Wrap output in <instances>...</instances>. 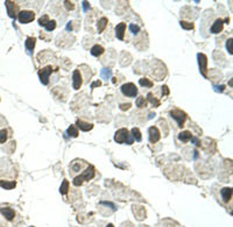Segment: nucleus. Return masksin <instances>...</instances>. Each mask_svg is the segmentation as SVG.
Listing matches in <instances>:
<instances>
[{"mask_svg": "<svg viewBox=\"0 0 233 227\" xmlns=\"http://www.w3.org/2000/svg\"><path fill=\"white\" fill-rule=\"evenodd\" d=\"M170 116L177 121V124H178L180 127L184 126V122L187 120V114L183 111H181L178 108H175L173 111H170Z\"/></svg>", "mask_w": 233, "mask_h": 227, "instance_id": "5", "label": "nucleus"}, {"mask_svg": "<svg viewBox=\"0 0 233 227\" xmlns=\"http://www.w3.org/2000/svg\"><path fill=\"white\" fill-rule=\"evenodd\" d=\"M214 87V91L217 92H223L225 90V86L224 85H219V86H213Z\"/></svg>", "mask_w": 233, "mask_h": 227, "instance_id": "41", "label": "nucleus"}, {"mask_svg": "<svg viewBox=\"0 0 233 227\" xmlns=\"http://www.w3.org/2000/svg\"><path fill=\"white\" fill-rule=\"evenodd\" d=\"M125 32H126V24L125 22H120L116 26V39H119L120 41L124 40L125 36Z\"/></svg>", "mask_w": 233, "mask_h": 227, "instance_id": "10", "label": "nucleus"}, {"mask_svg": "<svg viewBox=\"0 0 233 227\" xmlns=\"http://www.w3.org/2000/svg\"><path fill=\"white\" fill-rule=\"evenodd\" d=\"M181 27L183 29H185V30H191V29H194V24L192 22H188V21H181Z\"/></svg>", "mask_w": 233, "mask_h": 227, "instance_id": "28", "label": "nucleus"}, {"mask_svg": "<svg viewBox=\"0 0 233 227\" xmlns=\"http://www.w3.org/2000/svg\"><path fill=\"white\" fill-rule=\"evenodd\" d=\"M35 42H36V39H35V37H27V40H26L24 47H26V49L28 50L29 53H32V50L34 49Z\"/></svg>", "mask_w": 233, "mask_h": 227, "instance_id": "19", "label": "nucleus"}, {"mask_svg": "<svg viewBox=\"0 0 233 227\" xmlns=\"http://www.w3.org/2000/svg\"><path fill=\"white\" fill-rule=\"evenodd\" d=\"M148 133H149V141H151L152 143H156V142L161 139L160 131L156 128L155 126H152V127H149Z\"/></svg>", "mask_w": 233, "mask_h": 227, "instance_id": "9", "label": "nucleus"}, {"mask_svg": "<svg viewBox=\"0 0 233 227\" xmlns=\"http://www.w3.org/2000/svg\"><path fill=\"white\" fill-rule=\"evenodd\" d=\"M130 108H131V104H130V103L121 104V105H120V110H121V111H127V110H130Z\"/></svg>", "mask_w": 233, "mask_h": 227, "instance_id": "37", "label": "nucleus"}, {"mask_svg": "<svg viewBox=\"0 0 233 227\" xmlns=\"http://www.w3.org/2000/svg\"><path fill=\"white\" fill-rule=\"evenodd\" d=\"M76 125H77V127H79V129H81V131H83V132H89V131H91V129L93 128L92 124L86 122V121H83V120H77Z\"/></svg>", "mask_w": 233, "mask_h": 227, "instance_id": "14", "label": "nucleus"}, {"mask_svg": "<svg viewBox=\"0 0 233 227\" xmlns=\"http://www.w3.org/2000/svg\"><path fill=\"white\" fill-rule=\"evenodd\" d=\"M106 227H114V226H113V225H112V224H108V225H107Z\"/></svg>", "mask_w": 233, "mask_h": 227, "instance_id": "44", "label": "nucleus"}, {"mask_svg": "<svg viewBox=\"0 0 233 227\" xmlns=\"http://www.w3.org/2000/svg\"><path fill=\"white\" fill-rule=\"evenodd\" d=\"M100 205H105V206H108V207L112 208V211H116V205L113 203H111V202H105V200H103V202H100Z\"/></svg>", "mask_w": 233, "mask_h": 227, "instance_id": "35", "label": "nucleus"}, {"mask_svg": "<svg viewBox=\"0 0 233 227\" xmlns=\"http://www.w3.org/2000/svg\"><path fill=\"white\" fill-rule=\"evenodd\" d=\"M67 30H73V22L70 21V22H68V24H67Z\"/></svg>", "mask_w": 233, "mask_h": 227, "instance_id": "43", "label": "nucleus"}, {"mask_svg": "<svg viewBox=\"0 0 233 227\" xmlns=\"http://www.w3.org/2000/svg\"><path fill=\"white\" fill-rule=\"evenodd\" d=\"M220 196H222V199L223 202L225 203H228L231 198H232V189L231 188H223L220 190Z\"/></svg>", "mask_w": 233, "mask_h": 227, "instance_id": "13", "label": "nucleus"}, {"mask_svg": "<svg viewBox=\"0 0 233 227\" xmlns=\"http://www.w3.org/2000/svg\"><path fill=\"white\" fill-rule=\"evenodd\" d=\"M191 138H192V134H191V132H189V131H183L178 134V140H180L181 142H184V143L185 142H189Z\"/></svg>", "mask_w": 233, "mask_h": 227, "instance_id": "15", "label": "nucleus"}, {"mask_svg": "<svg viewBox=\"0 0 233 227\" xmlns=\"http://www.w3.org/2000/svg\"><path fill=\"white\" fill-rule=\"evenodd\" d=\"M100 85H102V82H100V81H96V82H93L92 84H91V89H95V87L100 86Z\"/></svg>", "mask_w": 233, "mask_h": 227, "instance_id": "42", "label": "nucleus"}, {"mask_svg": "<svg viewBox=\"0 0 233 227\" xmlns=\"http://www.w3.org/2000/svg\"><path fill=\"white\" fill-rule=\"evenodd\" d=\"M90 53H91L92 56L98 57V56H100V55L104 53V48H103L102 46H99V44H96V46H93L92 48H91Z\"/></svg>", "mask_w": 233, "mask_h": 227, "instance_id": "20", "label": "nucleus"}, {"mask_svg": "<svg viewBox=\"0 0 233 227\" xmlns=\"http://www.w3.org/2000/svg\"><path fill=\"white\" fill-rule=\"evenodd\" d=\"M0 212H1V214L4 216V217L8 220V221H12L13 219H14L15 217V212L13 208L11 207H1L0 208Z\"/></svg>", "mask_w": 233, "mask_h": 227, "instance_id": "12", "label": "nucleus"}, {"mask_svg": "<svg viewBox=\"0 0 233 227\" xmlns=\"http://www.w3.org/2000/svg\"><path fill=\"white\" fill-rule=\"evenodd\" d=\"M197 58H198V65H199V71L203 75L204 77H208V57L204 54L199 53L197 54Z\"/></svg>", "mask_w": 233, "mask_h": 227, "instance_id": "6", "label": "nucleus"}, {"mask_svg": "<svg viewBox=\"0 0 233 227\" xmlns=\"http://www.w3.org/2000/svg\"><path fill=\"white\" fill-rule=\"evenodd\" d=\"M190 140H191V142H192V143H194L195 146H197V147H199V146H200V141H199L198 139H197V138H195V136H192V138H191Z\"/></svg>", "mask_w": 233, "mask_h": 227, "instance_id": "39", "label": "nucleus"}, {"mask_svg": "<svg viewBox=\"0 0 233 227\" xmlns=\"http://www.w3.org/2000/svg\"><path fill=\"white\" fill-rule=\"evenodd\" d=\"M223 27H224V20L217 19L213 22V24L211 26L210 32H211L212 34H218V33H220V32L223 30Z\"/></svg>", "mask_w": 233, "mask_h": 227, "instance_id": "11", "label": "nucleus"}, {"mask_svg": "<svg viewBox=\"0 0 233 227\" xmlns=\"http://www.w3.org/2000/svg\"><path fill=\"white\" fill-rule=\"evenodd\" d=\"M133 212L136 216V218L139 220H142L146 218V210L143 207H138V206H134L133 207Z\"/></svg>", "mask_w": 233, "mask_h": 227, "instance_id": "16", "label": "nucleus"}, {"mask_svg": "<svg viewBox=\"0 0 233 227\" xmlns=\"http://www.w3.org/2000/svg\"><path fill=\"white\" fill-rule=\"evenodd\" d=\"M64 5L68 10H73L75 8V5H73V1H64Z\"/></svg>", "mask_w": 233, "mask_h": 227, "instance_id": "36", "label": "nucleus"}, {"mask_svg": "<svg viewBox=\"0 0 233 227\" xmlns=\"http://www.w3.org/2000/svg\"><path fill=\"white\" fill-rule=\"evenodd\" d=\"M0 186L2 189H5V190H12V189H14L15 186H16V183L15 182H13V181H0Z\"/></svg>", "mask_w": 233, "mask_h": 227, "instance_id": "17", "label": "nucleus"}, {"mask_svg": "<svg viewBox=\"0 0 233 227\" xmlns=\"http://www.w3.org/2000/svg\"><path fill=\"white\" fill-rule=\"evenodd\" d=\"M135 104H136V106L138 107H145L146 106V104H147V102L145 100V98L143 97H139L138 99H136V102H135Z\"/></svg>", "mask_w": 233, "mask_h": 227, "instance_id": "32", "label": "nucleus"}, {"mask_svg": "<svg viewBox=\"0 0 233 227\" xmlns=\"http://www.w3.org/2000/svg\"><path fill=\"white\" fill-rule=\"evenodd\" d=\"M130 30H131L133 34H138V33L140 32V27H139L138 24H130Z\"/></svg>", "mask_w": 233, "mask_h": 227, "instance_id": "34", "label": "nucleus"}, {"mask_svg": "<svg viewBox=\"0 0 233 227\" xmlns=\"http://www.w3.org/2000/svg\"><path fill=\"white\" fill-rule=\"evenodd\" d=\"M6 7H7V12H8V15H10L12 19H15V6H14V2H12V1H6L5 2Z\"/></svg>", "mask_w": 233, "mask_h": 227, "instance_id": "21", "label": "nucleus"}, {"mask_svg": "<svg viewBox=\"0 0 233 227\" xmlns=\"http://www.w3.org/2000/svg\"><path fill=\"white\" fill-rule=\"evenodd\" d=\"M8 138V134H7V131L6 129H1L0 131V143H5L6 140Z\"/></svg>", "mask_w": 233, "mask_h": 227, "instance_id": "29", "label": "nucleus"}, {"mask_svg": "<svg viewBox=\"0 0 233 227\" xmlns=\"http://www.w3.org/2000/svg\"><path fill=\"white\" fill-rule=\"evenodd\" d=\"M148 100H149V102H151L152 104H153V105H154L155 107H159V106H160V102H159V100H157L156 98H154L152 93H148Z\"/></svg>", "mask_w": 233, "mask_h": 227, "instance_id": "30", "label": "nucleus"}, {"mask_svg": "<svg viewBox=\"0 0 233 227\" xmlns=\"http://www.w3.org/2000/svg\"><path fill=\"white\" fill-rule=\"evenodd\" d=\"M82 75H81V71L79 70H75L73 73V87L75 90H79V87L82 86Z\"/></svg>", "mask_w": 233, "mask_h": 227, "instance_id": "8", "label": "nucleus"}, {"mask_svg": "<svg viewBox=\"0 0 233 227\" xmlns=\"http://www.w3.org/2000/svg\"><path fill=\"white\" fill-rule=\"evenodd\" d=\"M107 22H108V20H107V18H105V16H103L102 19L98 21L97 22L98 33H103V32L105 30V28H106V26H107Z\"/></svg>", "mask_w": 233, "mask_h": 227, "instance_id": "18", "label": "nucleus"}, {"mask_svg": "<svg viewBox=\"0 0 233 227\" xmlns=\"http://www.w3.org/2000/svg\"><path fill=\"white\" fill-rule=\"evenodd\" d=\"M132 138L134 139L135 141H138V142H140L141 140H142V135H141V132L139 128H136V127H134V128H132Z\"/></svg>", "mask_w": 233, "mask_h": 227, "instance_id": "22", "label": "nucleus"}, {"mask_svg": "<svg viewBox=\"0 0 233 227\" xmlns=\"http://www.w3.org/2000/svg\"><path fill=\"white\" fill-rule=\"evenodd\" d=\"M83 8H84V12H87L90 10V5H89L87 1H83Z\"/></svg>", "mask_w": 233, "mask_h": 227, "instance_id": "40", "label": "nucleus"}, {"mask_svg": "<svg viewBox=\"0 0 233 227\" xmlns=\"http://www.w3.org/2000/svg\"><path fill=\"white\" fill-rule=\"evenodd\" d=\"M95 175H96L95 168H93L92 165H89L87 169L85 170V171H83V174H81L79 176L73 178V185L79 186V185H82L84 181H90V179H92L93 177H95Z\"/></svg>", "mask_w": 233, "mask_h": 227, "instance_id": "1", "label": "nucleus"}, {"mask_svg": "<svg viewBox=\"0 0 233 227\" xmlns=\"http://www.w3.org/2000/svg\"><path fill=\"white\" fill-rule=\"evenodd\" d=\"M35 19V13L33 11H21L18 14V20L20 24H29Z\"/></svg>", "mask_w": 233, "mask_h": 227, "instance_id": "4", "label": "nucleus"}, {"mask_svg": "<svg viewBox=\"0 0 233 227\" xmlns=\"http://www.w3.org/2000/svg\"><path fill=\"white\" fill-rule=\"evenodd\" d=\"M121 92L124 96L134 98V97L138 96V87L133 83H126V84H124L121 86Z\"/></svg>", "mask_w": 233, "mask_h": 227, "instance_id": "3", "label": "nucleus"}, {"mask_svg": "<svg viewBox=\"0 0 233 227\" xmlns=\"http://www.w3.org/2000/svg\"><path fill=\"white\" fill-rule=\"evenodd\" d=\"M67 134H68L70 138H77V136H78L77 128H76L73 125H70V127H69L68 131H67Z\"/></svg>", "mask_w": 233, "mask_h": 227, "instance_id": "23", "label": "nucleus"}, {"mask_svg": "<svg viewBox=\"0 0 233 227\" xmlns=\"http://www.w3.org/2000/svg\"><path fill=\"white\" fill-rule=\"evenodd\" d=\"M232 44H233V40L232 39H228L227 42H226V48H227V51H228V54H230V55H232V54H233Z\"/></svg>", "mask_w": 233, "mask_h": 227, "instance_id": "33", "label": "nucleus"}, {"mask_svg": "<svg viewBox=\"0 0 233 227\" xmlns=\"http://www.w3.org/2000/svg\"><path fill=\"white\" fill-rule=\"evenodd\" d=\"M111 76H112L111 69H102V71H100V77L104 78V79H108V78H111Z\"/></svg>", "mask_w": 233, "mask_h": 227, "instance_id": "25", "label": "nucleus"}, {"mask_svg": "<svg viewBox=\"0 0 233 227\" xmlns=\"http://www.w3.org/2000/svg\"><path fill=\"white\" fill-rule=\"evenodd\" d=\"M169 94V89L167 85H163L162 86V96H168Z\"/></svg>", "mask_w": 233, "mask_h": 227, "instance_id": "38", "label": "nucleus"}, {"mask_svg": "<svg viewBox=\"0 0 233 227\" xmlns=\"http://www.w3.org/2000/svg\"><path fill=\"white\" fill-rule=\"evenodd\" d=\"M44 28H46L47 32H53L54 29L56 28V21H55V20H49V22L46 24Z\"/></svg>", "mask_w": 233, "mask_h": 227, "instance_id": "27", "label": "nucleus"}, {"mask_svg": "<svg viewBox=\"0 0 233 227\" xmlns=\"http://www.w3.org/2000/svg\"><path fill=\"white\" fill-rule=\"evenodd\" d=\"M139 84H140L141 86H145V87H152V86H153V82H151L148 78H140Z\"/></svg>", "mask_w": 233, "mask_h": 227, "instance_id": "26", "label": "nucleus"}, {"mask_svg": "<svg viewBox=\"0 0 233 227\" xmlns=\"http://www.w3.org/2000/svg\"><path fill=\"white\" fill-rule=\"evenodd\" d=\"M30 227H34V226H30Z\"/></svg>", "mask_w": 233, "mask_h": 227, "instance_id": "45", "label": "nucleus"}, {"mask_svg": "<svg viewBox=\"0 0 233 227\" xmlns=\"http://www.w3.org/2000/svg\"><path fill=\"white\" fill-rule=\"evenodd\" d=\"M114 140L116 143H127V145H132L134 139L132 138V135L128 133L127 128H120L114 134Z\"/></svg>", "mask_w": 233, "mask_h": 227, "instance_id": "2", "label": "nucleus"}, {"mask_svg": "<svg viewBox=\"0 0 233 227\" xmlns=\"http://www.w3.org/2000/svg\"><path fill=\"white\" fill-rule=\"evenodd\" d=\"M51 72H53V67H51V65H48V67L41 69L39 71L40 81H41V83H42L43 85H47L49 83V77H50Z\"/></svg>", "mask_w": 233, "mask_h": 227, "instance_id": "7", "label": "nucleus"}, {"mask_svg": "<svg viewBox=\"0 0 233 227\" xmlns=\"http://www.w3.org/2000/svg\"><path fill=\"white\" fill-rule=\"evenodd\" d=\"M49 22V16L47 14L43 15V16H41L39 20V24L40 26H42V27H46V24Z\"/></svg>", "mask_w": 233, "mask_h": 227, "instance_id": "31", "label": "nucleus"}, {"mask_svg": "<svg viewBox=\"0 0 233 227\" xmlns=\"http://www.w3.org/2000/svg\"><path fill=\"white\" fill-rule=\"evenodd\" d=\"M69 191V182L67 181V179H64L63 183L61 184V188H59V192L62 193V194H67Z\"/></svg>", "mask_w": 233, "mask_h": 227, "instance_id": "24", "label": "nucleus"}]
</instances>
